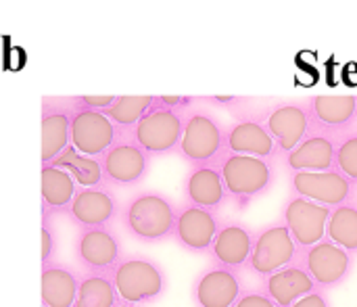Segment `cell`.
Returning a JSON list of instances; mask_svg holds the SVG:
<instances>
[{"label":"cell","instance_id":"obj_1","mask_svg":"<svg viewBox=\"0 0 357 307\" xmlns=\"http://www.w3.org/2000/svg\"><path fill=\"white\" fill-rule=\"evenodd\" d=\"M178 209L180 207H176L167 195L159 190H144L126 201L119 220L132 239L153 245L174 239Z\"/></svg>","mask_w":357,"mask_h":307},{"label":"cell","instance_id":"obj_2","mask_svg":"<svg viewBox=\"0 0 357 307\" xmlns=\"http://www.w3.org/2000/svg\"><path fill=\"white\" fill-rule=\"evenodd\" d=\"M111 278L119 299L138 307L159 301L169 287L165 270L144 255L121 257L111 270Z\"/></svg>","mask_w":357,"mask_h":307},{"label":"cell","instance_id":"obj_3","mask_svg":"<svg viewBox=\"0 0 357 307\" xmlns=\"http://www.w3.org/2000/svg\"><path fill=\"white\" fill-rule=\"evenodd\" d=\"M220 170L230 199H234L241 207L266 195L276 182L274 161L255 155L226 151V155L220 159Z\"/></svg>","mask_w":357,"mask_h":307},{"label":"cell","instance_id":"obj_4","mask_svg":"<svg viewBox=\"0 0 357 307\" xmlns=\"http://www.w3.org/2000/svg\"><path fill=\"white\" fill-rule=\"evenodd\" d=\"M178 155L188 165L220 163V159L226 155V130L213 115L186 109Z\"/></svg>","mask_w":357,"mask_h":307},{"label":"cell","instance_id":"obj_5","mask_svg":"<svg viewBox=\"0 0 357 307\" xmlns=\"http://www.w3.org/2000/svg\"><path fill=\"white\" fill-rule=\"evenodd\" d=\"M105 184L109 186H136L140 184L151 170V155L134 138L132 128L119 130L115 142L100 155Z\"/></svg>","mask_w":357,"mask_h":307},{"label":"cell","instance_id":"obj_6","mask_svg":"<svg viewBox=\"0 0 357 307\" xmlns=\"http://www.w3.org/2000/svg\"><path fill=\"white\" fill-rule=\"evenodd\" d=\"M299 247L289 230V226L278 220L266 228H261L259 232H255V243H253V251L249 257V272L266 278L295 262H299Z\"/></svg>","mask_w":357,"mask_h":307},{"label":"cell","instance_id":"obj_7","mask_svg":"<svg viewBox=\"0 0 357 307\" xmlns=\"http://www.w3.org/2000/svg\"><path fill=\"white\" fill-rule=\"evenodd\" d=\"M184 113L186 111H176L155 100V105L132 128L134 138L142 144V149L151 157L178 153L184 132Z\"/></svg>","mask_w":357,"mask_h":307},{"label":"cell","instance_id":"obj_8","mask_svg":"<svg viewBox=\"0 0 357 307\" xmlns=\"http://www.w3.org/2000/svg\"><path fill=\"white\" fill-rule=\"evenodd\" d=\"M299 264L310 272L318 289L328 293L349 280V276L354 274L356 255L326 237L320 243L303 249L299 253Z\"/></svg>","mask_w":357,"mask_h":307},{"label":"cell","instance_id":"obj_9","mask_svg":"<svg viewBox=\"0 0 357 307\" xmlns=\"http://www.w3.org/2000/svg\"><path fill=\"white\" fill-rule=\"evenodd\" d=\"M333 207L316 203L312 199L299 197V195H289V199L282 205V216L280 220L289 226L299 251L320 243L326 239V226L331 218Z\"/></svg>","mask_w":357,"mask_h":307},{"label":"cell","instance_id":"obj_10","mask_svg":"<svg viewBox=\"0 0 357 307\" xmlns=\"http://www.w3.org/2000/svg\"><path fill=\"white\" fill-rule=\"evenodd\" d=\"M289 190L316 203L339 207L354 201L357 184L335 167L328 172H293L289 174Z\"/></svg>","mask_w":357,"mask_h":307},{"label":"cell","instance_id":"obj_11","mask_svg":"<svg viewBox=\"0 0 357 307\" xmlns=\"http://www.w3.org/2000/svg\"><path fill=\"white\" fill-rule=\"evenodd\" d=\"M220 226H222V220H220L218 211L199 207L192 203H184L178 209L174 241L186 253L205 255L211 251V245L215 241Z\"/></svg>","mask_w":357,"mask_h":307},{"label":"cell","instance_id":"obj_12","mask_svg":"<svg viewBox=\"0 0 357 307\" xmlns=\"http://www.w3.org/2000/svg\"><path fill=\"white\" fill-rule=\"evenodd\" d=\"M71 109V144L84 155L100 157L115 142L119 128L105 111L77 107L73 103Z\"/></svg>","mask_w":357,"mask_h":307},{"label":"cell","instance_id":"obj_13","mask_svg":"<svg viewBox=\"0 0 357 307\" xmlns=\"http://www.w3.org/2000/svg\"><path fill=\"white\" fill-rule=\"evenodd\" d=\"M264 123L272 138L276 140V147L280 151V157L293 151L310 132H312V117L307 103L299 100H280L272 109H268Z\"/></svg>","mask_w":357,"mask_h":307},{"label":"cell","instance_id":"obj_14","mask_svg":"<svg viewBox=\"0 0 357 307\" xmlns=\"http://www.w3.org/2000/svg\"><path fill=\"white\" fill-rule=\"evenodd\" d=\"M65 214L79 230H84V228L109 226L115 218H119L121 209L109 184H98V186H79Z\"/></svg>","mask_w":357,"mask_h":307},{"label":"cell","instance_id":"obj_15","mask_svg":"<svg viewBox=\"0 0 357 307\" xmlns=\"http://www.w3.org/2000/svg\"><path fill=\"white\" fill-rule=\"evenodd\" d=\"M121 257V241L109 226L79 230L75 239V260L84 272H111Z\"/></svg>","mask_w":357,"mask_h":307},{"label":"cell","instance_id":"obj_16","mask_svg":"<svg viewBox=\"0 0 357 307\" xmlns=\"http://www.w3.org/2000/svg\"><path fill=\"white\" fill-rule=\"evenodd\" d=\"M241 270L213 264L205 268L190 287V297L197 307H232L243 295Z\"/></svg>","mask_w":357,"mask_h":307},{"label":"cell","instance_id":"obj_17","mask_svg":"<svg viewBox=\"0 0 357 307\" xmlns=\"http://www.w3.org/2000/svg\"><path fill=\"white\" fill-rule=\"evenodd\" d=\"M339 134L312 128V132L287 155H282V165L289 174L293 172H328L335 170Z\"/></svg>","mask_w":357,"mask_h":307},{"label":"cell","instance_id":"obj_18","mask_svg":"<svg viewBox=\"0 0 357 307\" xmlns=\"http://www.w3.org/2000/svg\"><path fill=\"white\" fill-rule=\"evenodd\" d=\"M71 113L69 98H42V165L52 163L71 144Z\"/></svg>","mask_w":357,"mask_h":307},{"label":"cell","instance_id":"obj_19","mask_svg":"<svg viewBox=\"0 0 357 307\" xmlns=\"http://www.w3.org/2000/svg\"><path fill=\"white\" fill-rule=\"evenodd\" d=\"M182 195L186 203L220 211L230 199L220 163L190 165L182 182Z\"/></svg>","mask_w":357,"mask_h":307},{"label":"cell","instance_id":"obj_20","mask_svg":"<svg viewBox=\"0 0 357 307\" xmlns=\"http://www.w3.org/2000/svg\"><path fill=\"white\" fill-rule=\"evenodd\" d=\"M255 243V232L243 224V222H222L215 241L211 245L209 257L213 264L232 268V270H243L249 264L251 251Z\"/></svg>","mask_w":357,"mask_h":307},{"label":"cell","instance_id":"obj_21","mask_svg":"<svg viewBox=\"0 0 357 307\" xmlns=\"http://www.w3.org/2000/svg\"><path fill=\"white\" fill-rule=\"evenodd\" d=\"M312 117V128L343 134L357 123V94H320L305 100Z\"/></svg>","mask_w":357,"mask_h":307},{"label":"cell","instance_id":"obj_22","mask_svg":"<svg viewBox=\"0 0 357 307\" xmlns=\"http://www.w3.org/2000/svg\"><path fill=\"white\" fill-rule=\"evenodd\" d=\"M226 151L255 155L270 161H276L280 157L276 140L268 132L266 123L253 117H241L230 128H226Z\"/></svg>","mask_w":357,"mask_h":307},{"label":"cell","instance_id":"obj_23","mask_svg":"<svg viewBox=\"0 0 357 307\" xmlns=\"http://www.w3.org/2000/svg\"><path fill=\"white\" fill-rule=\"evenodd\" d=\"M261 280H264L261 289L280 307H291L295 301H299L301 297H305L307 293L318 289L316 280L310 276V272L299 262H295Z\"/></svg>","mask_w":357,"mask_h":307},{"label":"cell","instance_id":"obj_24","mask_svg":"<svg viewBox=\"0 0 357 307\" xmlns=\"http://www.w3.org/2000/svg\"><path fill=\"white\" fill-rule=\"evenodd\" d=\"M82 276L63 262L42 264V306L46 307H73L79 291Z\"/></svg>","mask_w":357,"mask_h":307},{"label":"cell","instance_id":"obj_25","mask_svg":"<svg viewBox=\"0 0 357 307\" xmlns=\"http://www.w3.org/2000/svg\"><path fill=\"white\" fill-rule=\"evenodd\" d=\"M75 178L56 165H42V209L50 214H65L77 193Z\"/></svg>","mask_w":357,"mask_h":307},{"label":"cell","instance_id":"obj_26","mask_svg":"<svg viewBox=\"0 0 357 307\" xmlns=\"http://www.w3.org/2000/svg\"><path fill=\"white\" fill-rule=\"evenodd\" d=\"M119 295L111 272H84L73 307H115Z\"/></svg>","mask_w":357,"mask_h":307},{"label":"cell","instance_id":"obj_27","mask_svg":"<svg viewBox=\"0 0 357 307\" xmlns=\"http://www.w3.org/2000/svg\"><path fill=\"white\" fill-rule=\"evenodd\" d=\"M48 165H56V167H63L67 170L75 182L79 186H98V184H105V172H102V163H100V157H90V155H84L79 153L73 144H69L52 163Z\"/></svg>","mask_w":357,"mask_h":307},{"label":"cell","instance_id":"obj_28","mask_svg":"<svg viewBox=\"0 0 357 307\" xmlns=\"http://www.w3.org/2000/svg\"><path fill=\"white\" fill-rule=\"evenodd\" d=\"M326 237L357 255V201H347L339 207H333Z\"/></svg>","mask_w":357,"mask_h":307},{"label":"cell","instance_id":"obj_29","mask_svg":"<svg viewBox=\"0 0 357 307\" xmlns=\"http://www.w3.org/2000/svg\"><path fill=\"white\" fill-rule=\"evenodd\" d=\"M155 105V96L146 94V96H117L115 103L105 111L111 121L119 128V130H130L134 128L142 115Z\"/></svg>","mask_w":357,"mask_h":307},{"label":"cell","instance_id":"obj_30","mask_svg":"<svg viewBox=\"0 0 357 307\" xmlns=\"http://www.w3.org/2000/svg\"><path fill=\"white\" fill-rule=\"evenodd\" d=\"M335 167L347 176L354 184H357V130H349L339 134V144H337V157H335Z\"/></svg>","mask_w":357,"mask_h":307},{"label":"cell","instance_id":"obj_31","mask_svg":"<svg viewBox=\"0 0 357 307\" xmlns=\"http://www.w3.org/2000/svg\"><path fill=\"white\" fill-rule=\"evenodd\" d=\"M42 264H48L56 255V232L52 226V214L42 209Z\"/></svg>","mask_w":357,"mask_h":307},{"label":"cell","instance_id":"obj_32","mask_svg":"<svg viewBox=\"0 0 357 307\" xmlns=\"http://www.w3.org/2000/svg\"><path fill=\"white\" fill-rule=\"evenodd\" d=\"M232 307H280L261 287L259 289H249L243 291V295L238 297V301Z\"/></svg>","mask_w":357,"mask_h":307},{"label":"cell","instance_id":"obj_33","mask_svg":"<svg viewBox=\"0 0 357 307\" xmlns=\"http://www.w3.org/2000/svg\"><path fill=\"white\" fill-rule=\"evenodd\" d=\"M117 96L109 94V96H90V94H84V96H69V100L77 107H86V109H96V111H107L113 103H115Z\"/></svg>","mask_w":357,"mask_h":307},{"label":"cell","instance_id":"obj_34","mask_svg":"<svg viewBox=\"0 0 357 307\" xmlns=\"http://www.w3.org/2000/svg\"><path fill=\"white\" fill-rule=\"evenodd\" d=\"M291 307H333V306H331V299H328L326 291L316 289V291L307 293L305 297H301L299 301H295Z\"/></svg>","mask_w":357,"mask_h":307},{"label":"cell","instance_id":"obj_35","mask_svg":"<svg viewBox=\"0 0 357 307\" xmlns=\"http://www.w3.org/2000/svg\"><path fill=\"white\" fill-rule=\"evenodd\" d=\"M155 100L159 105H163V107H169V109H176V111H186L199 98L197 96H155Z\"/></svg>","mask_w":357,"mask_h":307},{"label":"cell","instance_id":"obj_36","mask_svg":"<svg viewBox=\"0 0 357 307\" xmlns=\"http://www.w3.org/2000/svg\"><path fill=\"white\" fill-rule=\"evenodd\" d=\"M205 100H209L213 105H226V107H236V105L245 103V98H238V96H207Z\"/></svg>","mask_w":357,"mask_h":307},{"label":"cell","instance_id":"obj_37","mask_svg":"<svg viewBox=\"0 0 357 307\" xmlns=\"http://www.w3.org/2000/svg\"><path fill=\"white\" fill-rule=\"evenodd\" d=\"M115 307H138V306H134V304H128V301H121V299H119V304H117Z\"/></svg>","mask_w":357,"mask_h":307}]
</instances>
